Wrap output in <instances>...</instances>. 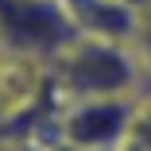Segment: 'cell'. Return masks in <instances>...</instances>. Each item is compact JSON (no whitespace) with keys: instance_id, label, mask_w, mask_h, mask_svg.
Masks as SVG:
<instances>
[{"instance_id":"6da1fadb","label":"cell","mask_w":151,"mask_h":151,"mask_svg":"<svg viewBox=\"0 0 151 151\" xmlns=\"http://www.w3.org/2000/svg\"><path fill=\"white\" fill-rule=\"evenodd\" d=\"M47 78L58 101L70 97H132L147 81L132 43L74 35L47 62Z\"/></svg>"},{"instance_id":"7a4b0ae2","label":"cell","mask_w":151,"mask_h":151,"mask_svg":"<svg viewBox=\"0 0 151 151\" xmlns=\"http://www.w3.org/2000/svg\"><path fill=\"white\" fill-rule=\"evenodd\" d=\"M78 35L62 0H0V47L23 58H50Z\"/></svg>"},{"instance_id":"3957f363","label":"cell","mask_w":151,"mask_h":151,"mask_svg":"<svg viewBox=\"0 0 151 151\" xmlns=\"http://www.w3.org/2000/svg\"><path fill=\"white\" fill-rule=\"evenodd\" d=\"M132 97H70V101H58L54 143L85 147V151L124 147L128 116H132Z\"/></svg>"},{"instance_id":"277c9868","label":"cell","mask_w":151,"mask_h":151,"mask_svg":"<svg viewBox=\"0 0 151 151\" xmlns=\"http://www.w3.org/2000/svg\"><path fill=\"white\" fill-rule=\"evenodd\" d=\"M62 8L78 27V35H97L116 43H132L143 23V8L128 0H62Z\"/></svg>"},{"instance_id":"5b68a950","label":"cell","mask_w":151,"mask_h":151,"mask_svg":"<svg viewBox=\"0 0 151 151\" xmlns=\"http://www.w3.org/2000/svg\"><path fill=\"white\" fill-rule=\"evenodd\" d=\"M124 147H147L151 151V81L139 85L136 97H132V116H128Z\"/></svg>"},{"instance_id":"8992f818","label":"cell","mask_w":151,"mask_h":151,"mask_svg":"<svg viewBox=\"0 0 151 151\" xmlns=\"http://www.w3.org/2000/svg\"><path fill=\"white\" fill-rule=\"evenodd\" d=\"M8 124H12V109H8V101H4V93H0V139L8 136Z\"/></svg>"},{"instance_id":"52a82bcc","label":"cell","mask_w":151,"mask_h":151,"mask_svg":"<svg viewBox=\"0 0 151 151\" xmlns=\"http://www.w3.org/2000/svg\"><path fill=\"white\" fill-rule=\"evenodd\" d=\"M128 4H136V8H151V0H128Z\"/></svg>"},{"instance_id":"ba28073f","label":"cell","mask_w":151,"mask_h":151,"mask_svg":"<svg viewBox=\"0 0 151 151\" xmlns=\"http://www.w3.org/2000/svg\"><path fill=\"white\" fill-rule=\"evenodd\" d=\"M0 54H4V47H0Z\"/></svg>"}]
</instances>
